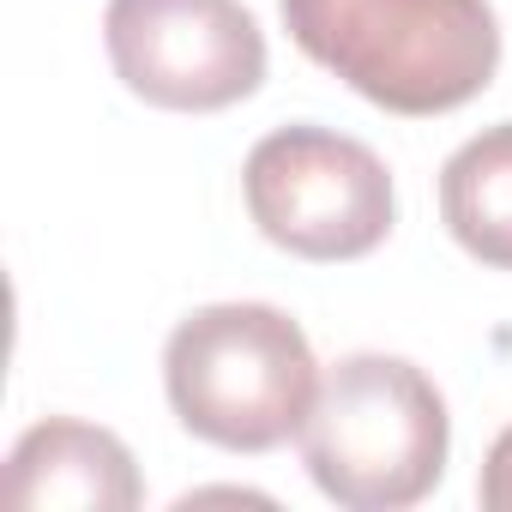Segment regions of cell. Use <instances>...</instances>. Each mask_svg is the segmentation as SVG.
<instances>
[{
    "label": "cell",
    "mask_w": 512,
    "mask_h": 512,
    "mask_svg": "<svg viewBox=\"0 0 512 512\" xmlns=\"http://www.w3.org/2000/svg\"><path fill=\"white\" fill-rule=\"evenodd\" d=\"M476 494H482V506H488V512H512V428H506V434L488 446Z\"/></svg>",
    "instance_id": "8"
},
{
    "label": "cell",
    "mask_w": 512,
    "mask_h": 512,
    "mask_svg": "<svg viewBox=\"0 0 512 512\" xmlns=\"http://www.w3.org/2000/svg\"><path fill=\"white\" fill-rule=\"evenodd\" d=\"M452 452L440 386L386 350L332 362L302 422V464L314 488L350 512H404L434 494Z\"/></svg>",
    "instance_id": "2"
},
{
    "label": "cell",
    "mask_w": 512,
    "mask_h": 512,
    "mask_svg": "<svg viewBox=\"0 0 512 512\" xmlns=\"http://www.w3.org/2000/svg\"><path fill=\"white\" fill-rule=\"evenodd\" d=\"M308 61L392 115H446L488 91L500 25L488 0H278Z\"/></svg>",
    "instance_id": "1"
},
{
    "label": "cell",
    "mask_w": 512,
    "mask_h": 512,
    "mask_svg": "<svg viewBox=\"0 0 512 512\" xmlns=\"http://www.w3.org/2000/svg\"><path fill=\"white\" fill-rule=\"evenodd\" d=\"M440 217L470 260L512 272V121L482 127L446 157Z\"/></svg>",
    "instance_id": "7"
},
{
    "label": "cell",
    "mask_w": 512,
    "mask_h": 512,
    "mask_svg": "<svg viewBox=\"0 0 512 512\" xmlns=\"http://www.w3.org/2000/svg\"><path fill=\"white\" fill-rule=\"evenodd\" d=\"M103 43L151 109L211 115L266 79V31L241 0H109Z\"/></svg>",
    "instance_id": "5"
},
{
    "label": "cell",
    "mask_w": 512,
    "mask_h": 512,
    "mask_svg": "<svg viewBox=\"0 0 512 512\" xmlns=\"http://www.w3.org/2000/svg\"><path fill=\"white\" fill-rule=\"evenodd\" d=\"M247 217L296 260H362L392 235L398 193L374 145L332 127H278L241 163Z\"/></svg>",
    "instance_id": "4"
},
{
    "label": "cell",
    "mask_w": 512,
    "mask_h": 512,
    "mask_svg": "<svg viewBox=\"0 0 512 512\" xmlns=\"http://www.w3.org/2000/svg\"><path fill=\"white\" fill-rule=\"evenodd\" d=\"M163 392L187 434L223 452H272L302 434L320 392V362L284 308L211 302L169 332Z\"/></svg>",
    "instance_id": "3"
},
{
    "label": "cell",
    "mask_w": 512,
    "mask_h": 512,
    "mask_svg": "<svg viewBox=\"0 0 512 512\" xmlns=\"http://www.w3.org/2000/svg\"><path fill=\"white\" fill-rule=\"evenodd\" d=\"M0 500L13 512H133L145 500V482L121 434L49 416L13 446Z\"/></svg>",
    "instance_id": "6"
}]
</instances>
